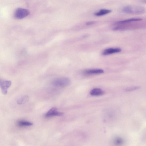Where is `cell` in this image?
Returning a JSON list of instances; mask_svg holds the SVG:
<instances>
[{
  "label": "cell",
  "instance_id": "277c9868",
  "mask_svg": "<svg viewBox=\"0 0 146 146\" xmlns=\"http://www.w3.org/2000/svg\"><path fill=\"white\" fill-rule=\"evenodd\" d=\"M11 84V81L0 79V87L2 92L4 94H6L7 93V89Z\"/></svg>",
  "mask_w": 146,
  "mask_h": 146
},
{
  "label": "cell",
  "instance_id": "ba28073f",
  "mask_svg": "<svg viewBox=\"0 0 146 146\" xmlns=\"http://www.w3.org/2000/svg\"><path fill=\"white\" fill-rule=\"evenodd\" d=\"M104 70L100 69H94L85 70L84 73L86 74H102L104 73Z\"/></svg>",
  "mask_w": 146,
  "mask_h": 146
},
{
  "label": "cell",
  "instance_id": "5b68a950",
  "mask_svg": "<svg viewBox=\"0 0 146 146\" xmlns=\"http://www.w3.org/2000/svg\"><path fill=\"white\" fill-rule=\"evenodd\" d=\"M62 113L58 111L55 107H52L51 108L45 115L46 117H50L54 116H60L62 115Z\"/></svg>",
  "mask_w": 146,
  "mask_h": 146
},
{
  "label": "cell",
  "instance_id": "9c48e42d",
  "mask_svg": "<svg viewBox=\"0 0 146 146\" xmlns=\"http://www.w3.org/2000/svg\"><path fill=\"white\" fill-rule=\"evenodd\" d=\"M104 93V91L99 88H94L90 92V94L92 96H100L103 95Z\"/></svg>",
  "mask_w": 146,
  "mask_h": 146
},
{
  "label": "cell",
  "instance_id": "7a4b0ae2",
  "mask_svg": "<svg viewBox=\"0 0 146 146\" xmlns=\"http://www.w3.org/2000/svg\"><path fill=\"white\" fill-rule=\"evenodd\" d=\"M70 83L69 78L65 77L57 78L54 80L52 84L54 86L59 87H64L69 85Z\"/></svg>",
  "mask_w": 146,
  "mask_h": 146
},
{
  "label": "cell",
  "instance_id": "4fadbf2b",
  "mask_svg": "<svg viewBox=\"0 0 146 146\" xmlns=\"http://www.w3.org/2000/svg\"><path fill=\"white\" fill-rule=\"evenodd\" d=\"M123 140L121 137H118L115 138L113 140L114 143L117 145H121L123 143Z\"/></svg>",
  "mask_w": 146,
  "mask_h": 146
},
{
  "label": "cell",
  "instance_id": "9a60e30c",
  "mask_svg": "<svg viewBox=\"0 0 146 146\" xmlns=\"http://www.w3.org/2000/svg\"><path fill=\"white\" fill-rule=\"evenodd\" d=\"M95 23L96 22L95 21H89L86 23V25H91L95 24Z\"/></svg>",
  "mask_w": 146,
  "mask_h": 146
},
{
  "label": "cell",
  "instance_id": "5bb4252c",
  "mask_svg": "<svg viewBox=\"0 0 146 146\" xmlns=\"http://www.w3.org/2000/svg\"><path fill=\"white\" fill-rule=\"evenodd\" d=\"M140 87L139 86H135L127 88L125 89V92H130L139 89Z\"/></svg>",
  "mask_w": 146,
  "mask_h": 146
},
{
  "label": "cell",
  "instance_id": "2e32d148",
  "mask_svg": "<svg viewBox=\"0 0 146 146\" xmlns=\"http://www.w3.org/2000/svg\"><path fill=\"white\" fill-rule=\"evenodd\" d=\"M142 1L143 2H144V3H146V0H142Z\"/></svg>",
  "mask_w": 146,
  "mask_h": 146
},
{
  "label": "cell",
  "instance_id": "30bf717a",
  "mask_svg": "<svg viewBox=\"0 0 146 146\" xmlns=\"http://www.w3.org/2000/svg\"><path fill=\"white\" fill-rule=\"evenodd\" d=\"M29 96L27 95L22 96L17 99V103L20 105L24 104L29 100Z\"/></svg>",
  "mask_w": 146,
  "mask_h": 146
},
{
  "label": "cell",
  "instance_id": "8fae6325",
  "mask_svg": "<svg viewBox=\"0 0 146 146\" xmlns=\"http://www.w3.org/2000/svg\"><path fill=\"white\" fill-rule=\"evenodd\" d=\"M111 11L110 10L102 9L98 12L95 13L94 14L96 16H100L109 13Z\"/></svg>",
  "mask_w": 146,
  "mask_h": 146
},
{
  "label": "cell",
  "instance_id": "6da1fadb",
  "mask_svg": "<svg viewBox=\"0 0 146 146\" xmlns=\"http://www.w3.org/2000/svg\"><path fill=\"white\" fill-rule=\"evenodd\" d=\"M122 11L126 14H139L144 13L145 9L144 7L140 5H130L124 7Z\"/></svg>",
  "mask_w": 146,
  "mask_h": 146
},
{
  "label": "cell",
  "instance_id": "52a82bcc",
  "mask_svg": "<svg viewBox=\"0 0 146 146\" xmlns=\"http://www.w3.org/2000/svg\"><path fill=\"white\" fill-rule=\"evenodd\" d=\"M121 51V49L119 48H111L105 50L102 53L104 55H107L111 54L118 53Z\"/></svg>",
  "mask_w": 146,
  "mask_h": 146
},
{
  "label": "cell",
  "instance_id": "7c38bea8",
  "mask_svg": "<svg viewBox=\"0 0 146 146\" xmlns=\"http://www.w3.org/2000/svg\"><path fill=\"white\" fill-rule=\"evenodd\" d=\"M17 124L18 125L20 126H31L33 125V123L27 121H19Z\"/></svg>",
  "mask_w": 146,
  "mask_h": 146
},
{
  "label": "cell",
  "instance_id": "3957f363",
  "mask_svg": "<svg viewBox=\"0 0 146 146\" xmlns=\"http://www.w3.org/2000/svg\"><path fill=\"white\" fill-rule=\"evenodd\" d=\"M30 14L29 11L26 9L18 8L15 11L14 16L18 19H21L28 16Z\"/></svg>",
  "mask_w": 146,
  "mask_h": 146
},
{
  "label": "cell",
  "instance_id": "8992f818",
  "mask_svg": "<svg viewBox=\"0 0 146 146\" xmlns=\"http://www.w3.org/2000/svg\"><path fill=\"white\" fill-rule=\"evenodd\" d=\"M142 19L139 18H134L117 21L114 23L115 25H120L127 24L132 22L140 21Z\"/></svg>",
  "mask_w": 146,
  "mask_h": 146
}]
</instances>
